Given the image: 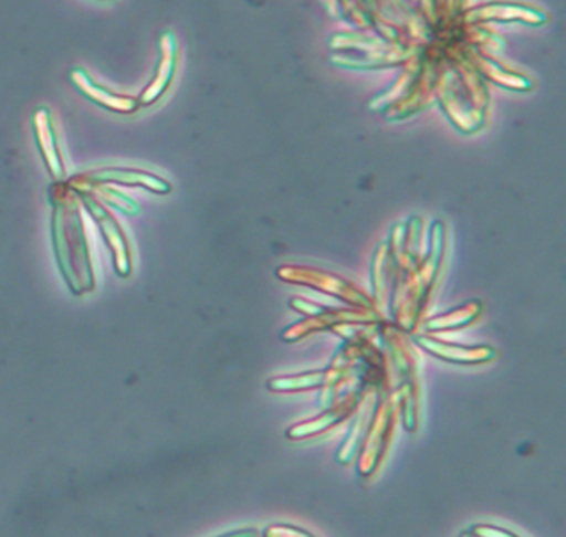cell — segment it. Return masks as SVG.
<instances>
[{
  "instance_id": "obj_7",
  "label": "cell",
  "mask_w": 566,
  "mask_h": 537,
  "mask_svg": "<svg viewBox=\"0 0 566 537\" xmlns=\"http://www.w3.org/2000/svg\"><path fill=\"white\" fill-rule=\"evenodd\" d=\"M101 188V196L108 202V204L114 206L118 211L124 212V214L135 215L140 212V206L137 204V201L128 198L124 192L117 191L114 188H105V186H97Z\"/></svg>"
},
{
  "instance_id": "obj_3",
  "label": "cell",
  "mask_w": 566,
  "mask_h": 537,
  "mask_svg": "<svg viewBox=\"0 0 566 537\" xmlns=\"http://www.w3.org/2000/svg\"><path fill=\"white\" fill-rule=\"evenodd\" d=\"M107 185L137 186L157 194H167L171 191V185L167 179L154 172L134 168H104L87 175H78L71 186L75 189H87L92 186Z\"/></svg>"
},
{
  "instance_id": "obj_11",
  "label": "cell",
  "mask_w": 566,
  "mask_h": 537,
  "mask_svg": "<svg viewBox=\"0 0 566 537\" xmlns=\"http://www.w3.org/2000/svg\"><path fill=\"white\" fill-rule=\"evenodd\" d=\"M459 537H473L470 530H463V533L459 534Z\"/></svg>"
},
{
  "instance_id": "obj_6",
  "label": "cell",
  "mask_w": 566,
  "mask_h": 537,
  "mask_svg": "<svg viewBox=\"0 0 566 537\" xmlns=\"http://www.w3.org/2000/svg\"><path fill=\"white\" fill-rule=\"evenodd\" d=\"M32 129H34L39 151H41L49 172L55 179H64L65 166L64 159H62L61 146H59L57 133H55L51 112L45 106L35 109L34 115H32Z\"/></svg>"
},
{
  "instance_id": "obj_2",
  "label": "cell",
  "mask_w": 566,
  "mask_h": 537,
  "mask_svg": "<svg viewBox=\"0 0 566 537\" xmlns=\"http://www.w3.org/2000/svg\"><path fill=\"white\" fill-rule=\"evenodd\" d=\"M75 191H77L82 204L91 212L92 218L101 228L102 235L114 255L115 271L122 277H127L132 272V251L124 229L118 224L117 219L102 206V202L95 199V196L88 191H82V189H75Z\"/></svg>"
},
{
  "instance_id": "obj_1",
  "label": "cell",
  "mask_w": 566,
  "mask_h": 537,
  "mask_svg": "<svg viewBox=\"0 0 566 537\" xmlns=\"http://www.w3.org/2000/svg\"><path fill=\"white\" fill-rule=\"evenodd\" d=\"M52 235L59 267L75 295L94 291L95 275L91 251L81 218V199L74 188L57 191L54 199Z\"/></svg>"
},
{
  "instance_id": "obj_10",
  "label": "cell",
  "mask_w": 566,
  "mask_h": 537,
  "mask_svg": "<svg viewBox=\"0 0 566 537\" xmlns=\"http://www.w3.org/2000/svg\"><path fill=\"white\" fill-rule=\"evenodd\" d=\"M218 537H260V533L256 529H240L233 530V533L223 534Z\"/></svg>"
},
{
  "instance_id": "obj_9",
  "label": "cell",
  "mask_w": 566,
  "mask_h": 537,
  "mask_svg": "<svg viewBox=\"0 0 566 537\" xmlns=\"http://www.w3.org/2000/svg\"><path fill=\"white\" fill-rule=\"evenodd\" d=\"M470 533L473 537H522L513 530L495 526V524H476L470 529Z\"/></svg>"
},
{
  "instance_id": "obj_4",
  "label": "cell",
  "mask_w": 566,
  "mask_h": 537,
  "mask_svg": "<svg viewBox=\"0 0 566 537\" xmlns=\"http://www.w3.org/2000/svg\"><path fill=\"white\" fill-rule=\"evenodd\" d=\"M158 49H160V59H158L157 70H155L154 78L148 83L147 88L138 96L140 106H150L157 103L164 96V93L167 92L171 80H174L175 70H177L178 43L175 33L170 32V30L165 32L161 35Z\"/></svg>"
},
{
  "instance_id": "obj_5",
  "label": "cell",
  "mask_w": 566,
  "mask_h": 537,
  "mask_svg": "<svg viewBox=\"0 0 566 537\" xmlns=\"http://www.w3.org/2000/svg\"><path fill=\"white\" fill-rule=\"evenodd\" d=\"M71 80L74 83L75 88L87 96L91 102L97 103L102 108L111 109L115 113H128L137 112L140 108L138 98L130 95H120V93L112 92L107 86L101 85L95 82L84 69H74L71 72Z\"/></svg>"
},
{
  "instance_id": "obj_8",
  "label": "cell",
  "mask_w": 566,
  "mask_h": 537,
  "mask_svg": "<svg viewBox=\"0 0 566 537\" xmlns=\"http://www.w3.org/2000/svg\"><path fill=\"white\" fill-rule=\"evenodd\" d=\"M263 537H316L307 533L303 527L293 526V524H271L264 529Z\"/></svg>"
}]
</instances>
